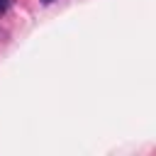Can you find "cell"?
<instances>
[{
    "mask_svg": "<svg viewBox=\"0 0 156 156\" xmlns=\"http://www.w3.org/2000/svg\"><path fill=\"white\" fill-rule=\"evenodd\" d=\"M10 5H12V0H0V17L10 10Z\"/></svg>",
    "mask_w": 156,
    "mask_h": 156,
    "instance_id": "6da1fadb",
    "label": "cell"
},
{
    "mask_svg": "<svg viewBox=\"0 0 156 156\" xmlns=\"http://www.w3.org/2000/svg\"><path fill=\"white\" fill-rule=\"evenodd\" d=\"M41 2H44V5H51V2H54V0H41Z\"/></svg>",
    "mask_w": 156,
    "mask_h": 156,
    "instance_id": "7a4b0ae2",
    "label": "cell"
}]
</instances>
